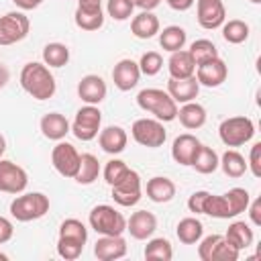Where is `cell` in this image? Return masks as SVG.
I'll return each mask as SVG.
<instances>
[{
	"label": "cell",
	"instance_id": "1",
	"mask_svg": "<svg viewBox=\"0 0 261 261\" xmlns=\"http://www.w3.org/2000/svg\"><path fill=\"white\" fill-rule=\"evenodd\" d=\"M20 86L35 100H49L57 90L53 73L45 63L39 61H31L20 69Z\"/></svg>",
	"mask_w": 261,
	"mask_h": 261
},
{
	"label": "cell",
	"instance_id": "2",
	"mask_svg": "<svg viewBox=\"0 0 261 261\" xmlns=\"http://www.w3.org/2000/svg\"><path fill=\"white\" fill-rule=\"evenodd\" d=\"M137 104L141 110L153 114L161 122H171L177 116V102L167 94V90L145 88L137 96Z\"/></svg>",
	"mask_w": 261,
	"mask_h": 261
},
{
	"label": "cell",
	"instance_id": "3",
	"mask_svg": "<svg viewBox=\"0 0 261 261\" xmlns=\"http://www.w3.org/2000/svg\"><path fill=\"white\" fill-rule=\"evenodd\" d=\"M47 212H49V198L41 192H29V194L16 196L10 202V216L18 222L39 220Z\"/></svg>",
	"mask_w": 261,
	"mask_h": 261
},
{
	"label": "cell",
	"instance_id": "4",
	"mask_svg": "<svg viewBox=\"0 0 261 261\" xmlns=\"http://www.w3.org/2000/svg\"><path fill=\"white\" fill-rule=\"evenodd\" d=\"M90 228H94L98 234H122L126 230V218L110 204H98L88 214Z\"/></svg>",
	"mask_w": 261,
	"mask_h": 261
},
{
	"label": "cell",
	"instance_id": "5",
	"mask_svg": "<svg viewBox=\"0 0 261 261\" xmlns=\"http://www.w3.org/2000/svg\"><path fill=\"white\" fill-rule=\"evenodd\" d=\"M255 135V124L249 116H230L224 118L218 126V137L226 147H241L249 143Z\"/></svg>",
	"mask_w": 261,
	"mask_h": 261
},
{
	"label": "cell",
	"instance_id": "6",
	"mask_svg": "<svg viewBox=\"0 0 261 261\" xmlns=\"http://www.w3.org/2000/svg\"><path fill=\"white\" fill-rule=\"evenodd\" d=\"M100 126H102V112H100V108L94 106V104H86V106H82L75 112V118L71 122V130L69 133H73L75 139L88 143V141L98 137Z\"/></svg>",
	"mask_w": 261,
	"mask_h": 261
},
{
	"label": "cell",
	"instance_id": "7",
	"mask_svg": "<svg viewBox=\"0 0 261 261\" xmlns=\"http://www.w3.org/2000/svg\"><path fill=\"white\" fill-rule=\"evenodd\" d=\"M130 135L139 145L149 147V149L161 147L167 139V130H165L163 122L157 120V118H139V120H135L133 126H130Z\"/></svg>",
	"mask_w": 261,
	"mask_h": 261
},
{
	"label": "cell",
	"instance_id": "8",
	"mask_svg": "<svg viewBox=\"0 0 261 261\" xmlns=\"http://www.w3.org/2000/svg\"><path fill=\"white\" fill-rule=\"evenodd\" d=\"M31 31L29 16L20 10H12L0 16V45H14L20 43Z\"/></svg>",
	"mask_w": 261,
	"mask_h": 261
},
{
	"label": "cell",
	"instance_id": "9",
	"mask_svg": "<svg viewBox=\"0 0 261 261\" xmlns=\"http://www.w3.org/2000/svg\"><path fill=\"white\" fill-rule=\"evenodd\" d=\"M112 188V200L118 204V206H124V208H130L135 204H139V200L143 198V186H141V175L130 169L118 184L110 186Z\"/></svg>",
	"mask_w": 261,
	"mask_h": 261
},
{
	"label": "cell",
	"instance_id": "10",
	"mask_svg": "<svg viewBox=\"0 0 261 261\" xmlns=\"http://www.w3.org/2000/svg\"><path fill=\"white\" fill-rule=\"evenodd\" d=\"M80 153L77 149L67 143V141H57V145L51 151V163L55 167V171L63 177H75L77 167H80Z\"/></svg>",
	"mask_w": 261,
	"mask_h": 261
},
{
	"label": "cell",
	"instance_id": "11",
	"mask_svg": "<svg viewBox=\"0 0 261 261\" xmlns=\"http://www.w3.org/2000/svg\"><path fill=\"white\" fill-rule=\"evenodd\" d=\"M196 18L198 24L206 31H214L222 27L226 20V8L222 0H196Z\"/></svg>",
	"mask_w": 261,
	"mask_h": 261
},
{
	"label": "cell",
	"instance_id": "12",
	"mask_svg": "<svg viewBox=\"0 0 261 261\" xmlns=\"http://www.w3.org/2000/svg\"><path fill=\"white\" fill-rule=\"evenodd\" d=\"M27 184H29L27 171L20 165H16L14 161L0 157V192L20 194V192H24Z\"/></svg>",
	"mask_w": 261,
	"mask_h": 261
},
{
	"label": "cell",
	"instance_id": "13",
	"mask_svg": "<svg viewBox=\"0 0 261 261\" xmlns=\"http://www.w3.org/2000/svg\"><path fill=\"white\" fill-rule=\"evenodd\" d=\"M194 75H196V80H198L200 86L218 88V86L226 80L228 67H226V63H224L220 57H216V59H210V61H206V63H202V65H196Z\"/></svg>",
	"mask_w": 261,
	"mask_h": 261
},
{
	"label": "cell",
	"instance_id": "14",
	"mask_svg": "<svg viewBox=\"0 0 261 261\" xmlns=\"http://www.w3.org/2000/svg\"><path fill=\"white\" fill-rule=\"evenodd\" d=\"M126 230L130 232L133 239L137 241H147L153 237V232L157 230V218L153 212L149 210H137L130 214V218L126 220Z\"/></svg>",
	"mask_w": 261,
	"mask_h": 261
},
{
	"label": "cell",
	"instance_id": "15",
	"mask_svg": "<svg viewBox=\"0 0 261 261\" xmlns=\"http://www.w3.org/2000/svg\"><path fill=\"white\" fill-rule=\"evenodd\" d=\"M94 255L98 261H114L126 255V241L122 234L110 237V234H100V239L94 243Z\"/></svg>",
	"mask_w": 261,
	"mask_h": 261
},
{
	"label": "cell",
	"instance_id": "16",
	"mask_svg": "<svg viewBox=\"0 0 261 261\" xmlns=\"http://www.w3.org/2000/svg\"><path fill=\"white\" fill-rule=\"evenodd\" d=\"M141 80V69L139 63L133 59H120L114 69H112V82L120 92H128L133 90Z\"/></svg>",
	"mask_w": 261,
	"mask_h": 261
},
{
	"label": "cell",
	"instance_id": "17",
	"mask_svg": "<svg viewBox=\"0 0 261 261\" xmlns=\"http://www.w3.org/2000/svg\"><path fill=\"white\" fill-rule=\"evenodd\" d=\"M106 92H108L106 82H104L100 75H96V73L84 75V77L80 80V84H77V96H80V100L86 102V104H94V106L100 104V102L106 98Z\"/></svg>",
	"mask_w": 261,
	"mask_h": 261
},
{
	"label": "cell",
	"instance_id": "18",
	"mask_svg": "<svg viewBox=\"0 0 261 261\" xmlns=\"http://www.w3.org/2000/svg\"><path fill=\"white\" fill-rule=\"evenodd\" d=\"M98 143L102 147L104 153L108 155H118L126 149V143H128V135L122 126L118 124H110L106 128H100L98 133Z\"/></svg>",
	"mask_w": 261,
	"mask_h": 261
},
{
	"label": "cell",
	"instance_id": "19",
	"mask_svg": "<svg viewBox=\"0 0 261 261\" xmlns=\"http://www.w3.org/2000/svg\"><path fill=\"white\" fill-rule=\"evenodd\" d=\"M39 126H41L43 137L49 139V141H63L65 135L71 130L69 120H67L61 112H47V114L41 118Z\"/></svg>",
	"mask_w": 261,
	"mask_h": 261
},
{
	"label": "cell",
	"instance_id": "20",
	"mask_svg": "<svg viewBox=\"0 0 261 261\" xmlns=\"http://www.w3.org/2000/svg\"><path fill=\"white\" fill-rule=\"evenodd\" d=\"M200 92V84L196 80V75L192 77H184V80H173L169 77L167 82V94L177 102V104H186L192 102Z\"/></svg>",
	"mask_w": 261,
	"mask_h": 261
},
{
	"label": "cell",
	"instance_id": "21",
	"mask_svg": "<svg viewBox=\"0 0 261 261\" xmlns=\"http://www.w3.org/2000/svg\"><path fill=\"white\" fill-rule=\"evenodd\" d=\"M200 145L202 143L194 135H190V133H184V135L175 137L173 139V145H171V157H173V161L179 163V165H190Z\"/></svg>",
	"mask_w": 261,
	"mask_h": 261
},
{
	"label": "cell",
	"instance_id": "22",
	"mask_svg": "<svg viewBox=\"0 0 261 261\" xmlns=\"http://www.w3.org/2000/svg\"><path fill=\"white\" fill-rule=\"evenodd\" d=\"M161 31L159 18L153 14V10H141L137 16L130 20V33L137 39H151Z\"/></svg>",
	"mask_w": 261,
	"mask_h": 261
},
{
	"label": "cell",
	"instance_id": "23",
	"mask_svg": "<svg viewBox=\"0 0 261 261\" xmlns=\"http://www.w3.org/2000/svg\"><path fill=\"white\" fill-rule=\"evenodd\" d=\"M167 69H169V77L173 80H184V77H192L196 71V63L190 55V51L179 49L173 51L169 61H167Z\"/></svg>",
	"mask_w": 261,
	"mask_h": 261
},
{
	"label": "cell",
	"instance_id": "24",
	"mask_svg": "<svg viewBox=\"0 0 261 261\" xmlns=\"http://www.w3.org/2000/svg\"><path fill=\"white\" fill-rule=\"evenodd\" d=\"M175 196V184L165 175H155L147 181V198L155 204H165L173 200Z\"/></svg>",
	"mask_w": 261,
	"mask_h": 261
},
{
	"label": "cell",
	"instance_id": "25",
	"mask_svg": "<svg viewBox=\"0 0 261 261\" xmlns=\"http://www.w3.org/2000/svg\"><path fill=\"white\" fill-rule=\"evenodd\" d=\"M73 20L82 31H98L104 24V10L102 6H77Z\"/></svg>",
	"mask_w": 261,
	"mask_h": 261
},
{
	"label": "cell",
	"instance_id": "26",
	"mask_svg": "<svg viewBox=\"0 0 261 261\" xmlns=\"http://www.w3.org/2000/svg\"><path fill=\"white\" fill-rule=\"evenodd\" d=\"M175 118H179L184 128L196 130V128L204 126V122H206V108L192 100V102L181 104V108H177V116Z\"/></svg>",
	"mask_w": 261,
	"mask_h": 261
},
{
	"label": "cell",
	"instance_id": "27",
	"mask_svg": "<svg viewBox=\"0 0 261 261\" xmlns=\"http://www.w3.org/2000/svg\"><path fill=\"white\" fill-rule=\"evenodd\" d=\"M224 239H226V243H230L234 249L245 251V249H249V247L253 245L255 234H253V228H251L245 220H234L232 224H228Z\"/></svg>",
	"mask_w": 261,
	"mask_h": 261
},
{
	"label": "cell",
	"instance_id": "28",
	"mask_svg": "<svg viewBox=\"0 0 261 261\" xmlns=\"http://www.w3.org/2000/svg\"><path fill=\"white\" fill-rule=\"evenodd\" d=\"M218 167H222L224 175L234 177V179L237 177H243L249 171L247 159L239 151H234V149H228V151L222 153V157H218Z\"/></svg>",
	"mask_w": 261,
	"mask_h": 261
},
{
	"label": "cell",
	"instance_id": "29",
	"mask_svg": "<svg viewBox=\"0 0 261 261\" xmlns=\"http://www.w3.org/2000/svg\"><path fill=\"white\" fill-rule=\"evenodd\" d=\"M175 234H177L179 243H184V245H196L202 239V234H204V224L198 218H194V216L181 218L177 222V226H175Z\"/></svg>",
	"mask_w": 261,
	"mask_h": 261
},
{
	"label": "cell",
	"instance_id": "30",
	"mask_svg": "<svg viewBox=\"0 0 261 261\" xmlns=\"http://www.w3.org/2000/svg\"><path fill=\"white\" fill-rule=\"evenodd\" d=\"M100 175V161L96 155L92 153H84L80 157V167H77V173H75V181L82 184V186H90L98 179Z\"/></svg>",
	"mask_w": 261,
	"mask_h": 261
},
{
	"label": "cell",
	"instance_id": "31",
	"mask_svg": "<svg viewBox=\"0 0 261 261\" xmlns=\"http://www.w3.org/2000/svg\"><path fill=\"white\" fill-rule=\"evenodd\" d=\"M157 35H159V45L169 53L184 49V45L188 41V33L177 24H169L163 31H159Z\"/></svg>",
	"mask_w": 261,
	"mask_h": 261
},
{
	"label": "cell",
	"instance_id": "32",
	"mask_svg": "<svg viewBox=\"0 0 261 261\" xmlns=\"http://www.w3.org/2000/svg\"><path fill=\"white\" fill-rule=\"evenodd\" d=\"M190 165H192V167H194L198 173H204V175L214 173V171L218 169V153H216L212 147L200 145Z\"/></svg>",
	"mask_w": 261,
	"mask_h": 261
},
{
	"label": "cell",
	"instance_id": "33",
	"mask_svg": "<svg viewBox=\"0 0 261 261\" xmlns=\"http://www.w3.org/2000/svg\"><path fill=\"white\" fill-rule=\"evenodd\" d=\"M222 39L230 45H241L249 39V24L239 18H230L222 22Z\"/></svg>",
	"mask_w": 261,
	"mask_h": 261
},
{
	"label": "cell",
	"instance_id": "34",
	"mask_svg": "<svg viewBox=\"0 0 261 261\" xmlns=\"http://www.w3.org/2000/svg\"><path fill=\"white\" fill-rule=\"evenodd\" d=\"M69 61V47L63 43H47L43 47V63L49 67H63Z\"/></svg>",
	"mask_w": 261,
	"mask_h": 261
},
{
	"label": "cell",
	"instance_id": "35",
	"mask_svg": "<svg viewBox=\"0 0 261 261\" xmlns=\"http://www.w3.org/2000/svg\"><path fill=\"white\" fill-rule=\"evenodd\" d=\"M145 259H155V261H169L173 257V249H171V243L163 237H155V239H149V243L145 245V251H143Z\"/></svg>",
	"mask_w": 261,
	"mask_h": 261
},
{
	"label": "cell",
	"instance_id": "36",
	"mask_svg": "<svg viewBox=\"0 0 261 261\" xmlns=\"http://www.w3.org/2000/svg\"><path fill=\"white\" fill-rule=\"evenodd\" d=\"M188 51H190V55H192V59H194L196 65H202V63L218 57V49H216V45L210 39H196L190 45Z\"/></svg>",
	"mask_w": 261,
	"mask_h": 261
},
{
	"label": "cell",
	"instance_id": "37",
	"mask_svg": "<svg viewBox=\"0 0 261 261\" xmlns=\"http://www.w3.org/2000/svg\"><path fill=\"white\" fill-rule=\"evenodd\" d=\"M226 202H228V208H230V214L232 218L247 212V206L251 202V194L245 190V188H230L226 194Z\"/></svg>",
	"mask_w": 261,
	"mask_h": 261
},
{
	"label": "cell",
	"instance_id": "38",
	"mask_svg": "<svg viewBox=\"0 0 261 261\" xmlns=\"http://www.w3.org/2000/svg\"><path fill=\"white\" fill-rule=\"evenodd\" d=\"M59 237L75 239V241H80V243L86 245V241H88V228H86V224H84L82 220H77V218H67V220H63L61 226H59Z\"/></svg>",
	"mask_w": 261,
	"mask_h": 261
},
{
	"label": "cell",
	"instance_id": "39",
	"mask_svg": "<svg viewBox=\"0 0 261 261\" xmlns=\"http://www.w3.org/2000/svg\"><path fill=\"white\" fill-rule=\"evenodd\" d=\"M130 171V167L122 161V159H110L106 165H104V181L108 184V186H114V184H118L126 173Z\"/></svg>",
	"mask_w": 261,
	"mask_h": 261
},
{
	"label": "cell",
	"instance_id": "40",
	"mask_svg": "<svg viewBox=\"0 0 261 261\" xmlns=\"http://www.w3.org/2000/svg\"><path fill=\"white\" fill-rule=\"evenodd\" d=\"M84 251V243L75 241V239H67V237H59L57 239V255L65 261H73L82 255Z\"/></svg>",
	"mask_w": 261,
	"mask_h": 261
},
{
	"label": "cell",
	"instance_id": "41",
	"mask_svg": "<svg viewBox=\"0 0 261 261\" xmlns=\"http://www.w3.org/2000/svg\"><path fill=\"white\" fill-rule=\"evenodd\" d=\"M161 67H163V57L157 51H147L139 59V69L145 75H157L161 71Z\"/></svg>",
	"mask_w": 261,
	"mask_h": 261
},
{
	"label": "cell",
	"instance_id": "42",
	"mask_svg": "<svg viewBox=\"0 0 261 261\" xmlns=\"http://www.w3.org/2000/svg\"><path fill=\"white\" fill-rule=\"evenodd\" d=\"M135 4L130 0H108L106 2V12L108 16H112L114 20H126L133 16Z\"/></svg>",
	"mask_w": 261,
	"mask_h": 261
},
{
	"label": "cell",
	"instance_id": "43",
	"mask_svg": "<svg viewBox=\"0 0 261 261\" xmlns=\"http://www.w3.org/2000/svg\"><path fill=\"white\" fill-rule=\"evenodd\" d=\"M222 241V234H208L204 239H200L198 243V257L202 261H212V255H214V249L218 247V243Z\"/></svg>",
	"mask_w": 261,
	"mask_h": 261
},
{
	"label": "cell",
	"instance_id": "44",
	"mask_svg": "<svg viewBox=\"0 0 261 261\" xmlns=\"http://www.w3.org/2000/svg\"><path fill=\"white\" fill-rule=\"evenodd\" d=\"M247 167H249V171H251L255 177H261V143H255V145L251 147Z\"/></svg>",
	"mask_w": 261,
	"mask_h": 261
},
{
	"label": "cell",
	"instance_id": "45",
	"mask_svg": "<svg viewBox=\"0 0 261 261\" xmlns=\"http://www.w3.org/2000/svg\"><path fill=\"white\" fill-rule=\"evenodd\" d=\"M12 234H14V226H12V222H10L6 216H0V245L8 243V241L12 239Z\"/></svg>",
	"mask_w": 261,
	"mask_h": 261
},
{
	"label": "cell",
	"instance_id": "46",
	"mask_svg": "<svg viewBox=\"0 0 261 261\" xmlns=\"http://www.w3.org/2000/svg\"><path fill=\"white\" fill-rule=\"evenodd\" d=\"M247 210H249L251 222H253L255 226H261V198H255L253 202H249Z\"/></svg>",
	"mask_w": 261,
	"mask_h": 261
},
{
	"label": "cell",
	"instance_id": "47",
	"mask_svg": "<svg viewBox=\"0 0 261 261\" xmlns=\"http://www.w3.org/2000/svg\"><path fill=\"white\" fill-rule=\"evenodd\" d=\"M196 0H165V4L171 8V10H177V12H186L194 6Z\"/></svg>",
	"mask_w": 261,
	"mask_h": 261
},
{
	"label": "cell",
	"instance_id": "48",
	"mask_svg": "<svg viewBox=\"0 0 261 261\" xmlns=\"http://www.w3.org/2000/svg\"><path fill=\"white\" fill-rule=\"evenodd\" d=\"M135 4V8H141V10H155L161 0H130Z\"/></svg>",
	"mask_w": 261,
	"mask_h": 261
},
{
	"label": "cell",
	"instance_id": "49",
	"mask_svg": "<svg viewBox=\"0 0 261 261\" xmlns=\"http://www.w3.org/2000/svg\"><path fill=\"white\" fill-rule=\"evenodd\" d=\"M20 10H33V8H37V6H41L43 4V0H12Z\"/></svg>",
	"mask_w": 261,
	"mask_h": 261
},
{
	"label": "cell",
	"instance_id": "50",
	"mask_svg": "<svg viewBox=\"0 0 261 261\" xmlns=\"http://www.w3.org/2000/svg\"><path fill=\"white\" fill-rule=\"evenodd\" d=\"M8 80H10V71L4 63H0V88H4L8 84Z\"/></svg>",
	"mask_w": 261,
	"mask_h": 261
},
{
	"label": "cell",
	"instance_id": "51",
	"mask_svg": "<svg viewBox=\"0 0 261 261\" xmlns=\"http://www.w3.org/2000/svg\"><path fill=\"white\" fill-rule=\"evenodd\" d=\"M77 6H102V0H77Z\"/></svg>",
	"mask_w": 261,
	"mask_h": 261
},
{
	"label": "cell",
	"instance_id": "52",
	"mask_svg": "<svg viewBox=\"0 0 261 261\" xmlns=\"http://www.w3.org/2000/svg\"><path fill=\"white\" fill-rule=\"evenodd\" d=\"M4 151H6V139H4V135L0 133V157L4 155Z\"/></svg>",
	"mask_w": 261,
	"mask_h": 261
},
{
	"label": "cell",
	"instance_id": "53",
	"mask_svg": "<svg viewBox=\"0 0 261 261\" xmlns=\"http://www.w3.org/2000/svg\"><path fill=\"white\" fill-rule=\"evenodd\" d=\"M251 2H253V4H261V0H251Z\"/></svg>",
	"mask_w": 261,
	"mask_h": 261
}]
</instances>
